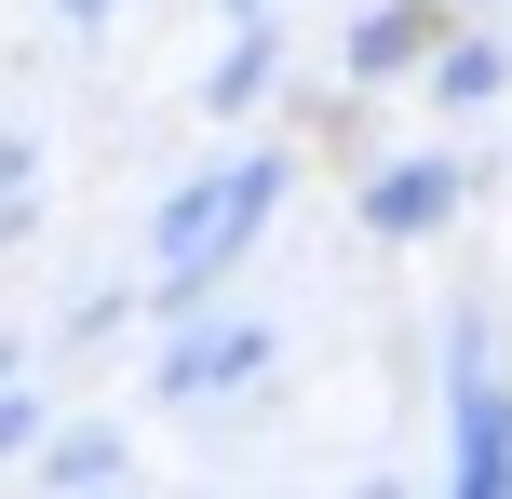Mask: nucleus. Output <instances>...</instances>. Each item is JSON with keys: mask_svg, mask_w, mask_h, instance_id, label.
Listing matches in <instances>:
<instances>
[{"mask_svg": "<svg viewBox=\"0 0 512 499\" xmlns=\"http://www.w3.org/2000/svg\"><path fill=\"white\" fill-rule=\"evenodd\" d=\"M432 216H445V176H391L378 189V230H432Z\"/></svg>", "mask_w": 512, "mask_h": 499, "instance_id": "4", "label": "nucleus"}, {"mask_svg": "<svg viewBox=\"0 0 512 499\" xmlns=\"http://www.w3.org/2000/svg\"><path fill=\"white\" fill-rule=\"evenodd\" d=\"M418 41H432V14H405V0H391V14H364V41H351V54H364V68H405Z\"/></svg>", "mask_w": 512, "mask_h": 499, "instance_id": "2", "label": "nucleus"}, {"mask_svg": "<svg viewBox=\"0 0 512 499\" xmlns=\"http://www.w3.org/2000/svg\"><path fill=\"white\" fill-rule=\"evenodd\" d=\"M243 365H256V338H243V324H216V338H189L176 365H162V392H216V378H243Z\"/></svg>", "mask_w": 512, "mask_h": 499, "instance_id": "1", "label": "nucleus"}, {"mask_svg": "<svg viewBox=\"0 0 512 499\" xmlns=\"http://www.w3.org/2000/svg\"><path fill=\"white\" fill-rule=\"evenodd\" d=\"M41 473H54V486H108V473H122V446H108V432H68Z\"/></svg>", "mask_w": 512, "mask_h": 499, "instance_id": "3", "label": "nucleus"}]
</instances>
